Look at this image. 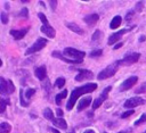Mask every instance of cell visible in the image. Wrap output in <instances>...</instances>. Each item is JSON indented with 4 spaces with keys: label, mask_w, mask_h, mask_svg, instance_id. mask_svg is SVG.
<instances>
[{
    "label": "cell",
    "mask_w": 146,
    "mask_h": 133,
    "mask_svg": "<svg viewBox=\"0 0 146 133\" xmlns=\"http://www.w3.org/2000/svg\"><path fill=\"white\" fill-rule=\"evenodd\" d=\"M34 74H35V77L38 80H40V81L46 80V77H47V67L44 65H41V66L36 67L34 69Z\"/></svg>",
    "instance_id": "obj_17"
},
{
    "label": "cell",
    "mask_w": 146,
    "mask_h": 133,
    "mask_svg": "<svg viewBox=\"0 0 146 133\" xmlns=\"http://www.w3.org/2000/svg\"><path fill=\"white\" fill-rule=\"evenodd\" d=\"M121 23H122V17L119 16V15H116V16H114V17L112 18V20H111V23H110V28H111V30L119 28V26L121 25Z\"/></svg>",
    "instance_id": "obj_19"
},
{
    "label": "cell",
    "mask_w": 146,
    "mask_h": 133,
    "mask_svg": "<svg viewBox=\"0 0 146 133\" xmlns=\"http://www.w3.org/2000/svg\"><path fill=\"white\" fill-rule=\"evenodd\" d=\"M48 2H49V5H50V7H51V10H55L56 7H57V1H56V0H50V1H48Z\"/></svg>",
    "instance_id": "obj_38"
},
{
    "label": "cell",
    "mask_w": 146,
    "mask_h": 133,
    "mask_svg": "<svg viewBox=\"0 0 146 133\" xmlns=\"http://www.w3.org/2000/svg\"><path fill=\"white\" fill-rule=\"evenodd\" d=\"M56 114L58 115V117H59V118H62V116L64 115V113H63V110H62L60 108H58V109L56 110Z\"/></svg>",
    "instance_id": "obj_39"
},
{
    "label": "cell",
    "mask_w": 146,
    "mask_h": 133,
    "mask_svg": "<svg viewBox=\"0 0 146 133\" xmlns=\"http://www.w3.org/2000/svg\"><path fill=\"white\" fill-rule=\"evenodd\" d=\"M91 101H92L91 95H87V97H83L82 99H80V101L78 103V107H76L78 111H82L83 109H86L88 106H90L92 103Z\"/></svg>",
    "instance_id": "obj_15"
},
{
    "label": "cell",
    "mask_w": 146,
    "mask_h": 133,
    "mask_svg": "<svg viewBox=\"0 0 146 133\" xmlns=\"http://www.w3.org/2000/svg\"><path fill=\"white\" fill-rule=\"evenodd\" d=\"M117 133H127L125 131H121V132H117Z\"/></svg>",
    "instance_id": "obj_46"
},
{
    "label": "cell",
    "mask_w": 146,
    "mask_h": 133,
    "mask_svg": "<svg viewBox=\"0 0 146 133\" xmlns=\"http://www.w3.org/2000/svg\"><path fill=\"white\" fill-rule=\"evenodd\" d=\"M51 56H52L54 58H58V59H60V60H63V61H65V63H67V64H75V65H78V64H81V63H82V60H71V59H67L66 57L63 56L62 51H58V50L52 51V52H51Z\"/></svg>",
    "instance_id": "obj_13"
},
{
    "label": "cell",
    "mask_w": 146,
    "mask_h": 133,
    "mask_svg": "<svg viewBox=\"0 0 146 133\" xmlns=\"http://www.w3.org/2000/svg\"><path fill=\"white\" fill-rule=\"evenodd\" d=\"M144 123H146V114H143V115L139 117V119L135 122V126H139V125H141V124H144Z\"/></svg>",
    "instance_id": "obj_31"
},
{
    "label": "cell",
    "mask_w": 146,
    "mask_h": 133,
    "mask_svg": "<svg viewBox=\"0 0 146 133\" xmlns=\"http://www.w3.org/2000/svg\"><path fill=\"white\" fill-rule=\"evenodd\" d=\"M65 83H66V80H65L64 77H58V78H56V81H55V86L58 88V89H62V88H64Z\"/></svg>",
    "instance_id": "obj_26"
},
{
    "label": "cell",
    "mask_w": 146,
    "mask_h": 133,
    "mask_svg": "<svg viewBox=\"0 0 146 133\" xmlns=\"http://www.w3.org/2000/svg\"><path fill=\"white\" fill-rule=\"evenodd\" d=\"M11 131V125L9 123L2 122L0 124V133H9Z\"/></svg>",
    "instance_id": "obj_22"
},
{
    "label": "cell",
    "mask_w": 146,
    "mask_h": 133,
    "mask_svg": "<svg viewBox=\"0 0 146 133\" xmlns=\"http://www.w3.org/2000/svg\"><path fill=\"white\" fill-rule=\"evenodd\" d=\"M88 116H89V117H92V116H94V113H92V111H91V113H88Z\"/></svg>",
    "instance_id": "obj_44"
},
{
    "label": "cell",
    "mask_w": 146,
    "mask_h": 133,
    "mask_svg": "<svg viewBox=\"0 0 146 133\" xmlns=\"http://www.w3.org/2000/svg\"><path fill=\"white\" fill-rule=\"evenodd\" d=\"M67 93H68L67 90L64 89V91H62V92H59V93H57L55 95V102H56L57 106H60L62 105V101H63V99H65L67 97Z\"/></svg>",
    "instance_id": "obj_21"
},
{
    "label": "cell",
    "mask_w": 146,
    "mask_h": 133,
    "mask_svg": "<svg viewBox=\"0 0 146 133\" xmlns=\"http://www.w3.org/2000/svg\"><path fill=\"white\" fill-rule=\"evenodd\" d=\"M19 102H21V106L22 107H29L30 106V101H27L24 98V91L22 89L19 90Z\"/></svg>",
    "instance_id": "obj_23"
},
{
    "label": "cell",
    "mask_w": 146,
    "mask_h": 133,
    "mask_svg": "<svg viewBox=\"0 0 146 133\" xmlns=\"http://www.w3.org/2000/svg\"><path fill=\"white\" fill-rule=\"evenodd\" d=\"M10 105V100L9 99H5V98H1L0 99V113L3 114L5 110H6V107Z\"/></svg>",
    "instance_id": "obj_24"
},
{
    "label": "cell",
    "mask_w": 146,
    "mask_h": 133,
    "mask_svg": "<svg viewBox=\"0 0 146 133\" xmlns=\"http://www.w3.org/2000/svg\"><path fill=\"white\" fill-rule=\"evenodd\" d=\"M83 133H95V131H94V130H91V128H88V130H86Z\"/></svg>",
    "instance_id": "obj_43"
},
{
    "label": "cell",
    "mask_w": 146,
    "mask_h": 133,
    "mask_svg": "<svg viewBox=\"0 0 146 133\" xmlns=\"http://www.w3.org/2000/svg\"><path fill=\"white\" fill-rule=\"evenodd\" d=\"M145 102H146V100L144 98L136 95V97H132V98H129L128 100H125V102L123 103V107L127 109H130V108H135L137 106H141Z\"/></svg>",
    "instance_id": "obj_9"
},
{
    "label": "cell",
    "mask_w": 146,
    "mask_h": 133,
    "mask_svg": "<svg viewBox=\"0 0 146 133\" xmlns=\"http://www.w3.org/2000/svg\"><path fill=\"white\" fill-rule=\"evenodd\" d=\"M52 124L55 126L62 128V130H66L67 128V123H66V120L64 118H59V117L58 118H54L52 119Z\"/></svg>",
    "instance_id": "obj_20"
},
{
    "label": "cell",
    "mask_w": 146,
    "mask_h": 133,
    "mask_svg": "<svg viewBox=\"0 0 146 133\" xmlns=\"http://www.w3.org/2000/svg\"><path fill=\"white\" fill-rule=\"evenodd\" d=\"M143 133H146V131H144V132H143Z\"/></svg>",
    "instance_id": "obj_48"
},
{
    "label": "cell",
    "mask_w": 146,
    "mask_h": 133,
    "mask_svg": "<svg viewBox=\"0 0 146 133\" xmlns=\"http://www.w3.org/2000/svg\"><path fill=\"white\" fill-rule=\"evenodd\" d=\"M29 30H30V26H27V27H24V28H22V30H10V35L15 39V40H22L25 35H26V33L29 32Z\"/></svg>",
    "instance_id": "obj_12"
},
{
    "label": "cell",
    "mask_w": 146,
    "mask_h": 133,
    "mask_svg": "<svg viewBox=\"0 0 146 133\" xmlns=\"http://www.w3.org/2000/svg\"><path fill=\"white\" fill-rule=\"evenodd\" d=\"M40 31H41V33H43L47 38H49V39H52V38H55V35H56V31H55V28L51 26V25H42L41 26V28H40Z\"/></svg>",
    "instance_id": "obj_16"
},
{
    "label": "cell",
    "mask_w": 146,
    "mask_h": 133,
    "mask_svg": "<svg viewBox=\"0 0 146 133\" xmlns=\"http://www.w3.org/2000/svg\"><path fill=\"white\" fill-rule=\"evenodd\" d=\"M94 77V73L89 69H78V75H75V81L82 82L84 80H91Z\"/></svg>",
    "instance_id": "obj_11"
},
{
    "label": "cell",
    "mask_w": 146,
    "mask_h": 133,
    "mask_svg": "<svg viewBox=\"0 0 146 133\" xmlns=\"http://www.w3.org/2000/svg\"><path fill=\"white\" fill-rule=\"evenodd\" d=\"M122 45H123V42H119V43H116V44L114 45V48H113V49H114V50H117V49H120Z\"/></svg>",
    "instance_id": "obj_40"
},
{
    "label": "cell",
    "mask_w": 146,
    "mask_h": 133,
    "mask_svg": "<svg viewBox=\"0 0 146 133\" xmlns=\"http://www.w3.org/2000/svg\"><path fill=\"white\" fill-rule=\"evenodd\" d=\"M117 69H119V65H117L116 61H114L113 64L108 65L106 68H104L103 70H100V72L98 73V75H97V80L103 81V80H106V78H108V77L114 76V75L116 74Z\"/></svg>",
    "instance_id": "obj_3"
},
{
    "label": "cell",
    "mask_w": 146,
    "mask_h": 133,
    "mask_svg": "<svg viewBox=\"0 0 146 133\" xmlns=\"http://www.w3.org/2000/svg\"><path fill=\"white\" fill-rule=\"evenodd\" d=\"M135 93H146V82L140 84V86L135 91Z\"/></svg>",
    "instance_id": "obj_33"
},
{
    "label": "cell",
    "mask_w": 146,
    "mask_h": 133,
    "mask_svg": "<svg viewBox=\"0 0 146 133\" xmlns=\"http://www.w3.org/2000/svg\"><path fill=\"white\" fill-rule=\"evenodd\" d=\"M132 28H135V26H131V27H129V28H122V30H120V31H117V32L113 33L112 35H110L108 41H107V44H108V45H113V44H115V43H116V42L122 38V35H123V34H125V33L130 32Z\"/></svg>",
    "instance_id": "obj_8"
},
{
    "label": "cell",
    "mask_w": 146,
    "mask_h": 133,
    "mask_svg": "<svg viewBox=\"0 0 146 133\" xmlns=\"http://www.w3.org/2000/svg\"><path fill=\"white\" fill-rule=\"evenodd\" d=\"M145 40H146V36L145 35H140L139 36V42H144Z\"/></svg>",
    "instance_id": "obj_42"
},
{
    "label": "cell",
    "mask_w": 146,
    "mask_h": 133,
    "mask_svg": "<svg viewBox=\"0 0 146 133\" xmlns=\"http://www.w3.org/2000/svg\"><path fill=\"white\" fill-rule=\"evenodd\" d=\"M98 20H99V15H98V14H95V13L88 14V15H86V16L83 17V22H84L87 25H89V26H94Z\"/></svg>",
    "instance_id": "obj_14"
},
{
    "label": "cell",
    "mask_w": 146,
    "mask_h": 133,
    "mask_svg": "<svg viewBox=\"0 0 146 133\" xmlns=\"http://www.w3.org/2000/svg\"><path fill=\"white\" fill-rule=\"evenodd\" d=\"M48 130H50V132H52V133H60L58 130H56L55 127H48Z\"/></svg>",
    "instance_id": "obj_41"
},
{
    "label": "cell",
    "mask_w": 146,
    "mask_h": 133,
    "mask_svg": "<svg viewBox=\"0 0 146 133\" xmlns=\"http://www.w3.org/2000/svg\"><path fill=\"white\" fill-rule=\"evenodd\" d=\"M43 116H44L46 119L51 120V122H52V119L55 118V117H54V111H52L50 108H46V109L43 110Z\"/></svg>",
    "instance_id": "obj_25"
},
{
    "label": "cell",
    "mask_w": 146,
    "mask_h": 133,
    "mask_svg": "<svg viewBox=\"0 0 146 133\" xmlns=\"http://www.w3.org/2000/svg\"><path fill=\"white\" fill-rule=\"evenodd\" d=\"M102 35H103V33H102L99 30H96L95 33H94L92 36H91V40H92L94 42H96V41H98V40L102 38Z\"/></svg>",
    "instance_id": "obj_29"
},
{
    "label": "cell",
    "mask_w": 146,
    "mask_h": 133,
    "mask_svg": "<svg viewBox=\"0 0 146 133\" xmlns=\"http://www.w3.org/2000/svg\"><path fill=\"white\" fill-rule=\"evenodd\" d=\"M0 18H1V23L2 24H7L8 23V15H7L6 11H2L0 14Z\"/></svg>",
    "instance_id": "obj_34"
},
{
    "label": "cell",
    "mask_w": 146,
    "mask_h": 133,
    "mask_svg": "<svg viewBox=\"0 0 146 133\" xmlns=\"http://www.w3.org/2000/svg\"><path fill=\"white\" fill-rule=\"evenodd\" d=\"M47 43H48V40H47V39H44V38H38L36 41H35L30 48L26 49L25 56H29V55H32V53H34V52H38V51L42 50V49L47 45Z\"/></svg>",
    "instance_id": "obj_5"
},
{
    "label": "cell",
    "mask_w": 146,
    "mask_h": 133,
    "mask_svg": "<svg viewBox=\"0 0 146 133\" xmlns=\"http://www.w3.org/2000/svg\"><path fill=\"white\" fill-rule=\"evenodd\" d=\"M34 93H35V89L30 88V89H27V90L24 92V97L26 98V100H27V101H30V99L34 95Z\"/></svg>",
    "instance_id": "obj_27"
},
{
    "label": "cell",
    "mask_w": 146,
    "mask_h": 133,
    "mask_svg": "<svg viewBox=\"0 0 146 133\" xmlns=\"http://www.w3.org/2000/svg\"><path fill=\"white\" fill-rule=\"evenodd\" d=\"M66 27L68 28V30H71L72 32H74V33H76V34H79V35H82L84 32H83V30L76 24V23H73V22H68V23H66Z\"/></svg>",
    "instance_id": "obj_18"
},
{
    "label": "cell",
    "mask_w": 146,
    "mask_h": 133,
    "mask_svg": "<svg viewBox=\"0 0 146 133\" xmlns=\"http://www.w3.org/2000/svg\"><path fill=\"white\" fill-rule=\"evenodd\" d=\"M62 53L67 59H71V60H82V61H83V57L86 56V52L84 51L74 49L72 47L64 48V50L62 51Z\"/></svg>",
    "instance_id": "obj_2"
},
{
    "label": "cell",
    "mask_w": 146,
    "mask_h": 133,
    "mask_svg": "<svg viewBox=\"0 0 146 133\" xmlns=\"http://www.w3.org/2000/svg\"><path fill=\"white\" fill-rule=\"evenodd\" d=\"M139 58H140L139 52H129V53H125L122 59L116 60V63L119 66H131L135 63H137Z\"/></svg>",
    "instance_id": "obj_4"
},
{
    "label": "cell",
    "mask_w": 146,
    "mask_h": 133,
    "mask_svg": "<svg viewBox=\"0 0 146 133\" xmlns=\"http://www.w3.org/2000/svg\"><path fill=\"white\" fill-rule=\"evenodd\" d=\"M111 90H112V85H108V86H106V88L102 91L100 95H99L98 98H96V99L94 100V102H92V110H96L97 108H99V107L103 105V102H104L105 100H107L108 93H110Z\"/></svg>",
    "instance_id": "obj_7"
},
{
    "label": "cell",
    "mask_w": 146,
    "mask_h": 133,
    "mask_svg": "<svg viewBox=\"0 0 146 133\" xmlns=\"http://www.w3.org/2000/svg\"><path fill=\"white\" fill-rule=\"evenodd\" d=\"M21 2H23V3H25V2H30L29 0H21Z\"/></svg>",
    "instance_id": "obj_45"
},
{
    "label": "cell",
    "mask_w": 146,
    "mask_h": 133,
    "mask_svg": "<svg viewBox=\"0 0 146 133\" xmlns=\"http://www.w3.org/2000/svg\"><path fill=\"white\" fill-rule=\"evenodd\" d=\"M18 17L27 18V17H29V9H27V8H23V9L18 13Z\"/></svg>",
    "instance_id": "obj_32"
},
{
    "label": "cell",
    "mask_w": 146,
    "mask_h": 133,
    "mask_svg": "<svg viewBox=\"0 0 146 133\" xmlns=\"http://www.w3.org/2000/svg\"><path fill=\"white\" fill-rule=\"evenodd\" d=\"M135 113V110L133 109H129V110H127V111H124L122 115H121V118L122 119H124V118H127V117H129V116H131L132 114Z\"/></svg>",
    "instance_id": "obj_35"
},
{
    "label": "cell",
    "mask_w": 146,
    "mask_h": 133,
    "mask_svg": "<svg viewBox=\"0 0 146 133\" xmlns=\"http://www.w3.org/2000/svg\"><path fill=\"white\" fill-rule=\"evenodd\" d=\"M96 89H97V84L94 83V82L87 83V84H83L82 86H78V88L73 89V91L71 93V97H70V99H68V101L66 103V109L67 110H72L73 107H74V105H75V102H76V100L81 95H83L86 93H91Z\"/></svg>",
    "instance_id": "obj_1"
},
{
    "label": "cell",
    "mask_w": 146,
    "mask_h": 133,
    "mask_svg": "<svg viewBox=\"0 0 146 133\" xmlns=\"http://www.w3.org/2000/svg\"><path fill=\"white\" fill-rule=\"evenodd\" d=\"M133 15H135V11H133V10H129V11L127 13V15H125V20H127V22H130L131 18L133 17Z\"/></svg>",
    "instance_id": "obj_36"
},
{
    "label": "cell",
    "mask_w": 146,
    "mask_h": 133,
    "mask_svg": "<svg viewBox=\"0 0 146 133\" xmlns=\"http://www.w3.org/2000/svg\"><path fill=\"white\" fill-rule=\"evenodd\" d=\"M15 92V85L11 80H6L5 77H0V93L1 94H10Z\"/></svg>",
    "instance_id": "obj_6"
},
{
    "label": "cell",
    "mask_w": 146,
    "mask_h": 133,
    "mask_svg": "<svg viewBox=\"0 0 146 133\" xmlns=\"http://www.w3.org/2000/svg\"><path fill=\"white\" fill-rule=\"evenodd\" d=\"M103 55V50L102 49H95V50H92L90 53H89V56H90V58H96V57H100Z\"/></svg>",
    "instance_id": "obj_28"
},
{
    "label": "cell",
    "mask_w": 146,
    "mask_h": 133,
    "mask_svg": "<svg viewBox=\"0 0 146 133\" xmlns=\"http://www.w3.org/2000/svg\"><path fill=\"white\" fill-rule=\"evenodd\" d=\"M68 133H75V132H68Z\"/></svg>",
    "instance_id": "obj_47"
},
{
    "label": "cell",
    "mask_w": 146,
    "mask_h": 133,
    "mask_svg": "<svg viewBox=\"0 0 146 133\" xmlns=\"http://www.w3.org/2000/svg\"><path fill=\"white\" fill-rule=\"evenodd\" d=\"M138 82V77L136 75H132L130 77H128L127 80H124L120 86H119V92H124V91H128L129 89H131L136 83Z\"/></svg>",
    "instance_id": "obj_10"
},
{
    "label": "cell",
    "mask_w": 146,
    "mask_h": 133,
    "mask_svg": "<svg viewBox=\"0 0 146 133\" xmlns=\"http://www.w3.org/2000/svg\"><path fill=\"white\" fill-rule=\"evenodd\" d=\"M38 17H39V19L42 22V25H48V24H49L48 18L46 17V15H44L43 13H39V14H38Z\"/></svg>",
    "instance_id": "obj_30"
},
{
    "label": "cell",
    "mask_w": 146,
    "mask_h": 133,
    "mask_svg": "<svg viewBox=\"0 0 146 133\" xmlns=\"http://www.w3.org/2000/svg\"><path fill=\"white\" fill-rule=\"evenodd\" d=\"M143 6H144V1H138V2L136 3V10H137L138 13H140L141 9H143Z\"/></svg>",
    "instance_id": "obj_37"
},
{
    "label": "cell",
    "mask_w": 146,
    "mask_h": 133,
    "mask_svg": "<svg viewBox=\"0 0 146 133\" xmlns=\"http://www.w3.org/2000/svg\"><path fill=\"white\" fill-rule=\"evenodd\" d=\"M103 133H107V132H103Z\"/></svg>",
    "instance_id": "obj_49"
}]
</instances>
